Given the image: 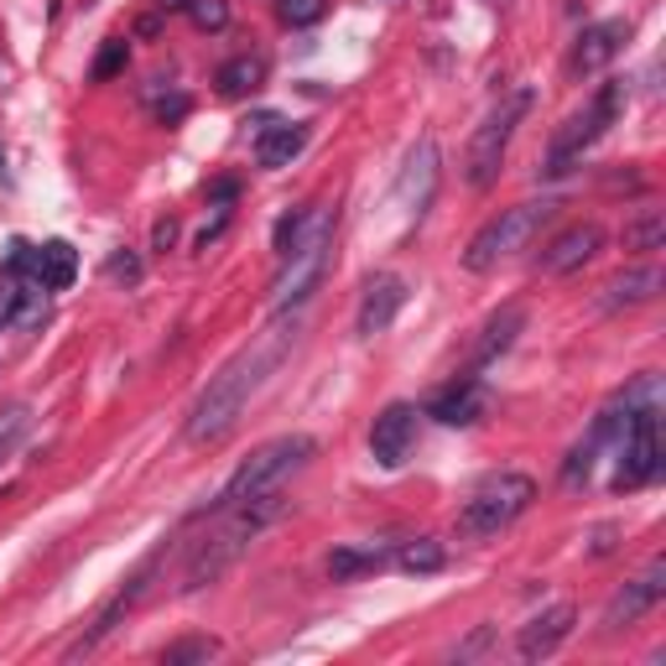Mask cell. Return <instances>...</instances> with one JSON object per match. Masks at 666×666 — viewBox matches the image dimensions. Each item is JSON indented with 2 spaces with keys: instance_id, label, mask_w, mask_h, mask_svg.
Instances as JSON below:
<instances>
[{
  "instance_id": "cell-12",
  "label": "cell",
  "mask_w": 666,
  "mask_h": 666,
  "mask_svg": "<svg viewBox=\"0 0 666 666\" xmlns=\"http://www.w3.org/2000/svg\"><path fill=\"white\" fill-rule=\"evenodd\" d=\"M417 448V407L407 401H391L381 417H375V428H370V453L381 469H401V463L412 459Z\"/></svg>"
},
{
  "instance_id": "cell-21",
  "label": "cell",
  "mask_w": 666,
  "mask_h": 666,
  "mask_svg": "<svg viewBox=\"0 0 666 666\" xmlns=\"http://www.w3.org/2000/svg\"><path fill=\"white\" fill-rule=\"evenodd\" d=\"M79 276V251L68 245V239H48V245H37V261H32V282L48 286V292H63L74 286Z\"/></svg>"
},
{
  "instance_id": "cell-18",
  "label": "cell",
  "mask_w": 666,
  "mask_h": 666,
  "mask_svg": "<svg viewBox=\"0 0 666 666\" xmlns=\"http://www.w3.org/2000/svg\"><path fill=\"white\" fill-rule=\"evenodd\" d=\"M526 329V307L521 302H506L500 313H490L484 317V329H479V339H474V350H469V375H479L484 365H494L500 354L516 344V333Z\"/></svg>"
},
{
  "instance_id": "cell-4",
  "label": "cell",
  "mask_w": 666,
  "mask_h": 666,
  "mask_svg": "<svg viewBox=\"0 0 666 666\" xmlns=\"http://www.w3.org/2000/svg\"><path fill=\"white\" fill-rule=\"evenodd\" d=\"M329 261H333V214H313L302 239L282 255V271L271 282V307L286 313V307H302V302L317 292V282L329 276Z\"/></svg>"
},
{
  "instance_id": "cell-3",
  "label": "cell",
  "mask_w": 666,
  "mask_h": 666,
  "mask_svg": "<svg viewBox=\"0 0 666 666\" xmlns=\"http://www.w3.org/2000/svg\"><path fill=\"white\" fill-rule=\"evenodd\" d=\"M317 453V443L307 438V432H286V438H271V443H261L251 453V459L239 463L235 474L224 479V490L214 506L229 510L239 506V500H251V494H266V490H282L286 479L297 474V469H307V459Z\"/></svg>"
},
{
  "instance_id": "cell-15",
  "label": "cell",
  "mask_w": 666,
  "mask_h": 666,
  "mask_svg": "<svg viewBox=\"0 0 666 666\" xmlns=\"http://www.w3.org/2000/svg\"><path fill=\"white\" fill-rule=\"evenodd\" d=\"M407 307V282H401L396 271H381L375 282L365 286V297H360V313H354V329L360 339H375L396 323V313Z\"/></svg>"
},
{
  "instance_id": "cell-2",
  "label": "cell",
  "mask_w": 666,
  "mask_h": 666,
  "mask_svg": "<svg viewBox=\"0 0 666 666\" xmlns=\"http://www.w3.org/2000/svg\"><path fill=\"white\" fill-rule=\"evenodd\" d=\"M286 500L282 490H266V494H251V500H239V506L224 510V521L208 531L198 547H193L188 557V568H183V588H208V584H219L224 572L235 568L239 557H245V547H251L266 526H276L286 516Z\"/></svg>"
},
{
  "instance_id": "cell-30",
  "label": "cell",
  "mask_w": 666,
  "mask_h": 666,
  "mask_svg": "<svg viewBox=\"0 0 666 666\" xmlns=\"http://www.w3.org/2000/svg\"><path fill=\"white\" fill-rule=\"evenodd\" d=\"M126 58H130L126 37H105V48H99V58H95V79H115V74L126 68Z\"/></svg>"
},
{
  "instance_id": "cell-6",
  "label": "cell",
  "mask_w": 666,
  "mask_h": 666,
  "mask_svg": "<svg viewBox=\"0 0 666 666\" xmlns=\"http://www.w3.org/2000/svg\"><path fill=\"white\" fill-rule=\"evenodd\" d=\"M557 214V204L552 198H531V204H516V208H500L484 229H479L474 239H469V251H463V266L469 271H494L506 255H516V251H526L531 239L541 235V224Z\"/></svg>"
},
{
  "instance_id": "cell-7",
  "label": "cell",
  "mask_w": 666,
  "mask_h": 666,
  "mask_svg": "<svg viewBox=\"0 0 666 666\" xmlns=\"http://www.w3.org/2000/svg\"><path fill=\"white\" fill-rule=\"evenodd\" d=\"M625 99H630V95H625V79H609L599 95L588 99L584 110L568 115V120H562V130L552 136V151H547V167H541V177H562V173H568L572 161L584 157L588 146L599 141L604 130H609L619 115H625Z\"/></svg>"
},
{
  "instance_id": "cell-32",
  "label": "cell",
  "mask_w": 666,
  "mask_h": 666,
  "mask_svg": "<svg viewBox=\"0 0 666 666\" xmlns=\"http://www.w3.org/2000/svg\"><path fill=\"white\" fill-rule=\"evenodd\" d=\"M276 11H282L286 27H313V21L329 11V0H282Z\"/></svg>"
},
{
  "instance_id": "cell-19",
  "label": "cell",
  "mask_w": 666,
  "mask_h": 666,
  "mask_svg": "<svg viewBox=\"0 0 666 666\" xmlns=\"http://www.w3.org/2000/svg\"><path fill=\"white\" fill-rule=\"evenodd\" d=\"M302 146H307V126H297V120H292V126H286V120H271V126L255 136V161L276 173V167H292V161L302 157Z\"/></svg>"
},
{
  "instance_id": "cell-16",
  "label": "cell",
  "mask_w": 666,
  "mask_h": 666,
  "mask_svg": "<svg viewBox=\"0 0 666 666\" xmlns=\"http://www.w3.org/2000/svg\"><path fill=\"white\" fill-rule=\"evenodd\" d=\"M484 412H490V391H484L479 375H459L428 407V417H438L443 428H474V422H484Z\"/></svg>"
},
{
  "instance_id": "cell-33",
  "label": "cell",
  "mask_w": 666,
  "mask_h": 666,
  "mask_svg": "<svg viewBox=\"0 0 666 666\" xmlns=\"http://www.w3.org/2000/svg\"><path fill=\"white\" fill-rule=\"evenodd\" d=\"M17 307H21V286L17 282H0V329L17 323Z\"/></svg>"
},
{
  "instance_id": "cell-35",
  "label": "cell",
  "mask_w": 666,
  "mask_h": 666,
  "mask_svg": "<svg viewBox=\"0 0 666 666\" xmlns=\"http://www.w3.org/2000/svg\"><path fill=\"white\" fill-rule=\"evenodd\" d=\"M490 640H494V630H490V625H479V630H474V635H469V640H463V646H459V662H469V656H479V650L490 646Z\"/></svg>"
},
{
  "instance_id": "cell-20",
  "label": "cell",
  "mask_w": 666,
  "mask_h": 666,
  "mask_svg": "<svg viewBox=\"0 0 666 666\" xmlns=\"http://www.w3.org/2000/svg\"><path fill=\"white\" fill-rule=\"evenodd\" d=\"M662 286H666L662 266H630L604 282V307H640V302H650Z\"/></svg>"
},
{
  "instance_id": "cell-17",
  "label": "cell",
  "mask_w": 666,
  "mask_h": 666,
  "mask_svg": "<svg viewBox=\"0 0 666 666\" xmlns=\"http://www.w3.org/2000/svg\"><path fill=\"white\" fill-rule=\"evenodd\" d=\"M625 42H630V21H625V17L584 27L578 48H572V74H599V68H609L619 58V48H625Z\"/></svg>"
},
{
  "instance_id": "cell-11",
  "label": "cell",
  "mask_w": 666,
  "mask_h": 666,
  "mask_svg": "<svg viewBox=\"0 0 666 666\" xmlns=\"http://www.w3.org/2000/svg\"><path fill=\"white\" fill-rule=\"evenodd\" d=\"M599 251H604V229L594 219H578V224H568V229H557V235L541 245L537 266L547 271V276H572V271H584Z\"/></svg>"
},
{
  "instance_id": "cell-26",
  "label": "cell",
  "mask_w": 666,
  "mask_h": 666,
  "mask_svg": "<svg viewBox=\"0 0 666 666\" xmlns=\"http://www.w3.org/2000/svg\"><path fill=\"white\" fill-rule=\"evenodd\" d=\"M214 656H219V640H214V635H183V640H173V646L161 650V662H167V666L214 662Z\"/></svg>"
},
{
  "instance_id": "cell-40",
  "label": "cell",
  "mask_w": 666,
  "mask_h": 666,
  "mask_svg": "<svg viewBox=\"0 0 666 666\" xmlns=\"http://www.w3.org/2000/svg\"><path fill=\"white\" fill-rule=\"evenodd\" d=\"M0 183H11V173H6V151H0Z\"/></svg>"
},
{
  "instance_id": "cell-37",
  "label": "cell",
  "mask_w": 666,
  "mask_h": 666,
  "mask_svg": "<svg viewBox=\"0 0 666 666\" xmlns=\"http://www.w3.org/2000/svg\"><path fill=\"white\" fill-rule=\"evenodd\" d=\"M177 239V219H157V229H151V251H173Z\"/></svg>"
},
{
  "instance_id": "cell-5",
  "label": "cell",
  "mask_w": 666,
  "mask_h": 666,
  "mask_svg": "<svg viewBox=\"0 0 666 666\" xmlns=\"http://www.w3.org/2000/svg\"><path fill=\"white\" fill-rule=\"evenodd\" d=\"M526 110H531V89H510V95L474 126L469 151H463V177H469V188H490L494 177H500L510 136H516V126L526 120Z\"/></svg>"
},
{
  "instance_id": "cell-39",
  "label": "cell",
  "mask_w": 666,
  "mask_h": 666,
  "mask_svg": "<svg viewBox=\"0 0 666 666\" xmlns=\"http://www.w3.org/2000/svg\"><path fill=\"white\" fill-rule=\"evenodd\" d=\"M193 0H157V11H188Z\"/></svg>"
},
{
  "instance_id": "cell-25",
  "label": "cell",
  "mask_w": 666,
  "mask_h": 666,
  "mask_svg": "<svg viewBox=\"0 0 666 666\" xmlns=\"http://www.w3.org/2000/svg\"><path fill=\"white\" fill-rule=\"evenodd\" d=\"M401 572H438L448 562L443 552V541H432V537H412V541H396V557H391Z\"/></svg>"
},
{
  "instance_id": "cell-34",
  "label": "cell",
  "mask_w": 666,
  "mask_h": 666,
  "mask_svg": "<svg viewBox=\"0 0 666 666\" xmlns=\"http://www.w3.org/2000/svg\"><path fill=\"white\" fill-rule=\"evenodd\" d=\"M151 110L161 115V120H183V115H188V95H167V99H151Z\"/></svg>"
},
{
  "instance_id": "cell-27",
  "label": "cell",
  "mask_w": 666,
  "mask_h": 666,
  "mask_svg": "<svg viewBox=\"0 0 666 666\" xmlns=\"http://www.w3.org/2000/svg\"><path fill=\"white\" fill-rule=\"evenodd\" d=\"M27 428H32V412H27V407H6V412H0V459H11V448L27 438Z\"/></svg>"
},
{
  "instance_id": "cell-36",
  "label": "cell",
  "mask_w": 666,
  "mask_h": 666,
  "mask_svg": "<svg viewBox=\"0 0 666 666\" xmlns=\"http://www.w3.org/2000/svg\"><path fill=\"white\" fill-rule=\"evenodd\" d=\"M110 276H115V282H136V276H141V261H136V255H115Z\"/></svg>"
},
{
  "instance_id": "cell-23",
  "label": "cell",
  "mask_w": 666,
  "mask_h": 666,
  "mask_svg": "<svg viewBox=\"0 0 666 666\" xmlns=\"http://www.w3.org/2000/svg\"><path fill=\"white\" fill-rule=\"evenodd\" d=\"M214 84H219L224 99H239V95H255L261 84H266V58L261 52H239V58H229V63L214 74Z\"/></svg>"
},
{
  "instance_id": "cell-9",
  "label": "cell",
  "mask_w": 666,
  "mask_h": 666,
  "mask_svg": "<svg viewBox=\"0 0 666 666\" xmlns=\"http://www.w3.org/2000/svg\"><path fill=\"white\" fill-rule=\"evenodd\" d=\"M619 463H615V490H640L662 474V407H635L630 428L619 432Z\"/></svg>"
},
{
  "instance_id": "cell-29",
  "label": "cell",
  "mask_w": 666,
  "mask_h": 666,
  "mask_svg": "<svg viewBox=\"0 0 666 666\" xmlns=\"http://www.w3.org/2000/svg\"><path fill=\"white\" fill-rule=\"evenodd\" d=\"M307 219H313L307 208H292V214H282V219H276V235H271V245H276V255H286V251H292V245H297V239H302V229H307Z\"/></svg>"
},
{
  "instance_id": "cell-22",
  "label": "cell",
  "mask_w": 666,
  "mask_h": 666,
  "mask_svg": "<svg viewBox=\"0 0 666 666\" xmlns=\"http://www.w3.org/2000/svg\"><path fill=\"white\" fill-rule=\"evenodd\" d=\"M396 557V541H370V547H339L329 557V572L344 584V578H360V572H381L385 562Z\"/></svg>"
},
{
  "instance_id": "cell-31",
  "label": "cell",
  "mask_w": 666,
  "mask_h": 666,
  "mask_svg": "<svg viewBox=\"0 0 666 666\" xmlns=\"http://www.w3.org/2000/svg\"><path fill=\"white\" fill-rule=\"evenodd\" d=\"M594 453H599V448L588 443V438L568 453V463H562V484H568V490H578V484L588 479V469H594Z\"/></svg>"
},
{
  "instance_id": "cell-13",
  "label": "cell",
  "mask_w": 666,
  "mask_h": 666,
  "mask_svg": "<svg viewBox=\"0 0 666 666\" xmlns=\"http://www.w3.org/2000/svg\"><path fill=\"white\" fill-rule=\"evenodd\" d=\"M662 594H666V562L656 557L640 578H630V584L609 599V609H604V630L615 635V630H625V625H635L640 615H650V609L662 604Z\"/></svg>"
},
{
  "instance_id": "cell-24",
  "label": "cell",
  "mask_w": 666,
  "mask_h": 666,
  "mask_svg": "<svg viewBox=\"0 0 666 666\" xmlns=\"http://www.w3.org/2000/svg\"><path fill=\"white\" fill-rule=\"evenodd\" d=\"M666 245V214L662 208H640L630 224H625V251L635 255H650Z\"/></svg>"
},
{
  "instance_id": "cell-8",
  "label": "cell",
  "mask_w": 666,
  "mask_h": 666,
  "mask_svg": "<svg viewBox=\"0 0 666 666\" xmlns=\"http://www.w3.org/2000/svg\"><path fill=\"white\" fill-rule=\"evenodd\" d=\"M537 500V479L531 474H490L459 510V531L463 537H494L510 521H521Z\"/></svg>"
},
{
  "instance_id": "cell-38",
  "label": "cell",
  "mask_w": 666,
  "mask_h": 666,
  "mask_svg": "<svg viewBox=\"0 0 666 666\" xmlns=\"http://www.w3.org/2000/svg\"><path fill=\"white\" fill-rule=\"evenodd\" d=\"M208 198H219V204H224V198H235V183H214V188H208Z\"/></svg>"
},
{
  "instance_id": "cell-28",
  "label": "cell",
  "mask_w": 666,
  "mask_h": 666,
  "mask_svg": "<svg viewBox=\"0 0 666 666\" xmlns=\"http://www.w3.org/2000/svg\"><path fill=\"white\" fill-rule=\"evenodd\" d=\"M188 17L198 32H224V27H229V6H224V0H193Z\"/></svg>"
},
{
  "instance_id": "cell-1",
  "label": "cell",
  "mask_w": 666,
  "mask_h": 666,
  "mask_svg": "<svg viewBox=\"0 0 666 666\" xmlns=\"http://www.w3.org/2000/svg\"><path fill=\"white\" fill-rule=\"evenodd\" d=\"M302 339V307H286V313H276L266 323V329L255 333L251 344L229 360V365L208 381V391L198 401H193L188 412V443L208 448L219 443V438H229L235 432V422L245 417V407H251L261 391H266V381L276 375V370L292 360V350H297Z\"/></svg>"
},
{
  "instance_id": "cell-10",
  "label": "cell",
  "mask_w": 666,
  "mask_h": 666,
  "mask_svg": "<svg viewBox=\"0 0 666 666\" xmlns=\"http://www.w3.org/2000/svg\"><path fill=\"white\" fill-rule=\"evenodd\" d=\"M438 177H443V151H438V141H417V151L407 157V167H401V177H396V204H401V214H407V224L428 214L432 193H438Z\"/></svg>"
},
{
  "instance_id": "cell-14",
  "label": "cell",
  "mask_w": 666,
  "mask_h": 666,
  "mask_svg": "<svg viewBox=\"0 0 666 666\" xmlns=\"http://www.w3.org/2000/svg\"><path fill=\"white\" fill-rule=\"evenodd\" d=\"M572 625H578V609H572V604H552V609H541V615H531L521 625V635H516V656H521V662H541V656H552V650L572 635Z\"/></svg>"
}]
</instances>
